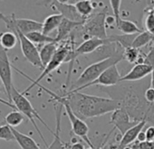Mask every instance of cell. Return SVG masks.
<instances>
[{"label": "cell", "instance_id": "14", "mask_svg": "<svg viewBox=\"0 0 154 149\" xmlns=\"http://www.w3.org/2000/svg\"><path fill=\"white\" fill-rule=\"evenodd\" d=\"M153 70L152 66H149L146 64H136L125 76H123L121 79L122 82H135L141 80L142 78H146L151 74Z\"/></svg>", "mask_w": 154, "mask_h": 149}, {"label": "cell", "instance_id": "1", "mask_svg": "<svg viewBox=\"0 0 154 149\" xmlns=\"http://www.w3.org/2000/svg\"><path fill=\"white\" fill-rule=\"evenodd\" d=\"M63 97L73 113L83 120L98 117L122 108L120 102L111 97L90 96L81 92H67Z\"/></svg>", "mask_w": 154, "mask_h": 149}, {"label": "cell", "instance_id": "11", "mask_svg": "<svg viewBox=\"0 0 154 149\" xmlns=\"http://www.w3.org/2000/svg\"><path fill=\"white\" fill-rule=\"evenodd\" d=\"M139 122H136L131 119L130 115L123 109L120 108L112 112L110 124L114 126V128H117L121 135H123L129 129L136 125Z\"/></svg>", "mask_w": 154, "mask_h": 149}, {"label": "cell", "instance_id": "24", "mask_svg": "<svg viewBox=\"0 0 154 149\" xmlns=\"http://www.w3.org/2000/svg\"><path fill=\"white\" fill-rule=\"evenodd\" d=\"M137 35H113L110 36L107 38V41L110 43H116L122 46L124 49L131 46L132 42Z\"/></svg>", "mask_w": 154, "mask_h": 149}, {"label": "cell", "instance_id": "38", "mask_svg": "<svg viewBox=\"0 0 154 149\" xmlns=\"http://www.w3.org/2000/svg\"><path fill=\"white\" fill-rule=\"evenodd\" d=\"M151 80H150V87L152 88H154V67H153V70L151 72Z\"/></svg>", "mask_w": 154, "mask_h": 149}, {"label": "cell", "instance_id": "36", "mask_svg": "<svg viewBox=\"0 0 154 149\" xmlns=\"http://www.w3.org/2000/svg\"><path fill=\"white\" fill-rule=\"evenodd\" d=\"M143 132L145 135V141H154V125L148 126Z\"/></svg>", "mask_w": 154, "mask_h": 149}, {"label": "cell", "instance_id": "19", "mask_svg": "<svg viewBox=\"0 0 154 149\" xmlns=\"http://www.w3.org/2000/svg\"><path fill=\"white\" fill-rule=\"evenodd\" d=\"M63 19V17L60 14H53L48 16L43 22L42 33L46 36H49V34H51L54 30L58 29Z\"/></svg>", "mask_w": 154, "mask_h": 149}, {"label": "cell", "instance_id": "37", "mask_svg": "<svg viewBox=\"0 0 154 149\" xmlns=\"http://www.w3.org/2000/svg\"><path fill=\"white\" fill-rule=\"evenodd\" d=\"M69 149H85V146L82 142L76 141V142L72 143V144L69 147Z\"/></svg>", "mask_w": 154, "mask_h": 149}, {"label": "cell", "instance_id": "2", "mask_svg": "<svg viewBox=\"0 0 154 149\" xmlns=\"http://www.w3.org/2000/svg\"><path fill=\"white\" fill-rule=\"evenodd\" d=\"M107 93H112V91H105ZM112 99L120 102L122 108H123L131 117L132 120L136 122H140L147 119L148 113L150 110V106L145 101L144 94L140 96L133 88L130 87L124 89V87L111 94Z\"/></svg>", "mask_w": 154, "mask_h": 149}, {"label": "cell", "instance_id": "5", "mask_svg": "<svg viewBox=\"0 0 154 149\" xmlns=\"http://www.w3.org/2000/svg\"><path fill=\"white\" fill-rule=\"evenodd\" d=\"M44 91H45L47 94H49L52 97L51 100L53 101H55V103H58V104H61L63 106V108L65 110V113L69 118V121L71 123V125H72V133L76 135V136H78L79 138H81L82 140H84L88 145L90 148H95L93 144V143L91 142L88 135H89V127L88 125H86V123L81 119L80 117L77 116L73 111L72 110V108L70 107V106L68 105V103L64 100L63 97V96H58L56 94H54V92H52L51 90L38 85Z\"/></svg>", "mask_w": 154, "mask_h": 149}, {"label": "cell", "instance_id": "15", "mask_svg": "<svg viewBox=\"0 0 154 149\" xmlns=\"http://www.w3.org/2000/svg\"><path fill=\"white\" fill-rule=\"evenodd\" d=\"M147 122H148V119H144V120L139 122L136 125H134L133 127L129 129L123 135H122V138L120 140L119 145L117 146V149H125L130 144L136 142L139 135L144 129Z\"/></svg>", "mask_w": 154, "mask_h": 149}, {"label": "cell", "instance_id": "27", "mask_svg": "<svg viewBox=\"0 0 154 149\" xmlns=\"http://www.w3.org/2000/svg\"><path fill=\"white\" fill-rule=\"evenodd\" d=\"M154 41V36L147 31H142L141 33L138 34L136 37L134 38L131 46L137 49H140V47L149 44L150 42Z\"/></svg>", "mask_w": 154, "mask_h": 149}, {"label": "cell", "instance_id": "26", "mask_svg": "<svg viewBox=\"0 0 154 149\" xmlns=\"http://www.w3.org/2000/svg\"><path fill=\"white\" fill-rule=\"evenodd\" d=\"M26 37L34 44H38V45H46L50 43H54L55 38L51 37L50 36H46L43 34L42 32H33L28 35H26Z\"/></svg>", "mask_w": 154, "mask_h": 149}, {"label": "cell", "instance_id": "17", "mask_svg": "<svg viewBox=\"0 0 154 149\" xmlns=\"http://www.w3.org/2000/svg\"><path fill=\"white\" fill-rule=\"evenodd\" d=\"M15 23L17 28L26 36L33 32H42L43 29V23L32 19L16 17Z\"/></svg>", "mask_w": 154, "mask_h": 149}, {"label": "cell", "instance_id": "4", "mask_svg": "<svg viewBox=\"0 0 154 149\" xmlns=\"http://www.w3.org/2000/svg\"><path fill=\"white\" fill-rule=\"evenodd\" d=\"M123 52H124V48L121 49L115 55H113L110 58H107V59H104V60L99 61V62H94L92 65H90L89 66H87L83 71V73L80 74L78 79L75 81V83L72 86V87L71 88V90H74V89L79 88L81 87L86 86V85L94 82V80H96L108 68H110L112 65H117L119 62L123 60Z\"/></svg>", "mask_w": 154, "mask_h": 149}, {"label": "cell", "instance_id": "12", "mask_svg": "<svg viewBox=\"0 0 154 149\" xmlns=\"http://www.w3.org/2000/svg\"><path fill=\"white\" fill-rule=\"evenodd\" d=\"M51 6L55 8L59 12V14L65 19L76 23H81L83 25L86 20V18H85L78 13L75 5H72L67 3L66 1H61L60 0V1H53Z\"/></svg>", "mask_w": 154, "mask_h": 149}, {"label": "cell", "instance_id": "31", "mask_svg": "<svg viewBox=\"0 0 154 149\" xmlns=\"http://www.w3.org/2000/svg\"><path fill=\"white\" fill-rule=\"evenodd\" d=\"M143 24H144L145 31L154 36V16L150 14L148 10H146V15L144 17Z\"/></svg>", "mask_w": 154, "mask_h": 149}, {"label": "cell", "instance_id": "18", "mask_svg": "<svg viewBox=\"0 0 154 149\" xmlns=\"http://www.w3.org/2000/svg\"><path fill=\"white\" fill-rule=\"evenodd\" d=\"M84 26L81 23H76V22H72L70 21L68 19L63 18L62 23L60 24L58 29H57V35L54 37L56 43L61 42L63 39H66L69 36H71L72 32L73 31V29H75L76 27Z\"/></svg>", "mask_w": 154, "mask_h": 149}, {"label": "cell", "instance_id": "7", "mask_svg": "<svg viewBox=\"0 0 154 149\" xmlns=\"http://www.w3.org/2000/svg\"><path fill=\"white\" fill-rule=\"evenodd\" d=\"M11 97H12V102L15 105L16 110H18L19 112H21L25 116H26L28 118V120L32 123V125H34V127L35 128V130L37 131L38 135H40V137L42 138L43 142L45 143V144L48 147V144L45 141V138L44 137L43 134L41 133L38 125H36L35 120H39L52 134L54 133V131L46 125V123L41 118V116H39V114L37 113V111L34 108V106H32L31 102L25 97V95H23L22 93L18 92V90L15 87V86H13L12 87V92H11Z\"/></svg>", "mask_w": 154, "mask_h": 149}, {"label": "cell", "instance_id": "20", "mask_svg": "<svg viewBox=\"0 0 154 149\" xmlns=\"http://www.w3.org/2000/svg\"><path fill=\"white\" fill-rule=\"evenodd\" d=\"M58 43H50L44 45L42 48L39 50V55H40V60L42 62V65L45 68L48 65V63L52 60L54 55H55L57 49H58Z\"/></svg>", "mask_w": 154, "mask_h": 149}, {"label": "cell", "instance_id": "22", "mask_svg": "<svg viewBox=\"0 0 154 149\" xmlns=\"http://www.w3.org/2000/svg\"><path fill=\"white\" fill-rule=\"evenodd\" d=\"M116 27L124 35H138L142 32V30L134 22L122 18L117 22Z\"/></svg>", "mask_w": 154, "mask_h": 149}, {"label": "cell", "instance_id": "35", "mask_svg": "<svg viewBox=\"0 0 154 149\" xmlns=\"http://www.w3.org/2000/svg\"><path fill=\"white\" fill-rule=\"evenodd\" d=\"M144 99L149 105H152L154 103V88L149 87L147 89H145Z\"/></svg>", "mask_w": 154, "mask_h": 149}, {"label": "cell", "instance_id": "21", "mask_svg": "<svg viewBox=\"0 0 154 149\" xmlns=\"http://www.w3.org/2000/svg\"><path fill=\"white\" fill-rule=\"evenodd\" d=\"M12 130L16 136V141L22 149H41L37 143L29 135L17 131L16 128H12Z\"/></svg>", "mask_w": 154, "mask_h": 149}, {"label": "cell", "instance_id": "8", "mask_svg": "<svg viewBox=\"0 0 154 149\" xmlns=\"http://www.w3.org/2000/svg\"><path fill=\"white\" fill-rule=\"evenodd\" d=\"M106 8L87 17L83 26L85 35H86L88 38L96 37L103 40L107 39L108 36L106 32Z\"/></svg>", "mask_w": 154, "mask_h": 149}, {"label": "cell", "instance_id": "34", "mask_svg": "<svg viewBox=\"0 0 154 149\" xmlns=\"http://www.w3.org/2000/svg\"><path fill=\"white\" fill-rule=\"evenodd\" d=\"M143 64H146L149 66L154 67V42H153V46H152L151 49L145 55V57L143 59Z\"/></svg>", "mask_w": 154, "mask_h": 149}, {"label": "cell", "instance_id": "6", "mask_svg": "<svg viewBox=\"0 0 154 149\" xmlns=\"http://www.w3.org/2000/svg\"><path fill=\"white\" fill-rule=\"evenodd\" d=\"M74 50H75V48H74V46H73V39H72V36H71V42H70V44H69V43H66V45H63V46H61L58 47V49H57L55 55H54V57L52 58V60L48 63V65H47L46 66H45V68L43 69V72L40 74V76H39L35 80H33L32 78H30L29 77H27L26 74H24L22 71L18 70L17 67L14 66V68H15L17 72H19L20 74H22L25 78H28L30 81H32V84H31L26 90H24V91L22 92V94H23V95H26V94L28 93L34 87L38 86L39 83L41 82V80H43L45 77H47L48 74H50L53 71H54L56 68H58L63 63H65V62H66V59H67V57H68V55H69V54L72 53V52H73Z\"/></svg>", "mask_w": 154, "mask_h": 149}, {"label": "cell", "instance_id": "32", "mask_svg": "<svg viewBox=\"0 0 154 149\" xmlns=\"http://www.w3.org/2000/svg\"><path fill=\"white\" fill-rule=\"evenodd\" d=\"M130 147H131V149H154V141H151V142L136 141L133 144H131V145Z\"/></svg>", "mask_w": 154, "mask_h": 149}, {"label": "cell", "instance_id": "25", "mask_svg": "<svg viewBox=\"0 0 154 149\" xmlns=\"http://www.w3.org/2000/svg\"><path fill=\"white\" fill-rule=\"evenodd\" d=\"M75 8L78 13L85 18L92 16L94 10V3L90 0H78V2L75 4Z\"/></svg>", "mask_w": 154, "mask_h": 149}, {"label": "cell", "instance_id": "16", "mask_svg": "<svg viewBox=\"0 0 154 149\" xmlns=\"http://www.w3.org/2000/svg\"><path fill=\"white\" fill-rule=\"evenodd\" d=\"M57 105L54 106L55 108V116H56V125L55 131L52 134L54 135V140L50 145H48L47 149H67V144L63 142L60 136L61 132V121H62V112L63 109V106L56 103Z\"/></svg>", "mask_w": 154, "mask_h": 149}, {"label": "cell", "instance_id": "13", "mask_svg": "<svg viewBox=\"0 0 154 149\" xmlns=\"http://www.w3.org/2000/svg\"><path fill=\"white\" fill-rule=\"evenodd\" d=\"M106 42H107L106 39L103 40V39L96 38V37L87 38L81 45H79L75 48V50L73 52V55H72V61H74L77 57L80 56V55H91L95 50H97L100 46L106 44Z\"/></svg>", "mask_w": 154, "mask_h": 149}, {"label": "cell", "instance_id": "30", "mask_svg": "<svg viewBox=\"0 0 154 149\" xmlns=\"http://www.w3.org/2000/svg\"><path fill=\"white\" fill-rule=\"evenodd\" d=\"M0 139L8 142L16 141V136L11 126L8 125H3L0 126Z\"/></svg>", "mask_w": 154, "mask_h": 149}, {"label": "cell", "instance_id": "10", "mask_svg": "<svg viewBox=\"0 0 154 149\" xmlns=\"http://www.w3.org/2000/svg\"><path fill=\"white\" fill-rule=\"evenodd\" d=\"M122 78V77L121 76V74L117 68V65H112L110 68H108L106 71H104L94 82H92L86 86L81 87L79 88H76L74 90H71L69 92H81V90L90 87L92 86H101V87H112L117 86L119 83H121Z\"/></svg>", "mask_w": 154, "mask_h": 149}, {"label": "cell", "instance_id": "9", "mask_svg": "<svg viewBox=\"0 0 154 149\" xmlns=\"http://www.w3.org/2000/svg\"><path fill=\"white\" fill-rule=\"evenodd\" d=\"M0 80H1L9 102H12L11 92L13 84L12 78V65L9 61L8 51L0 45Z\"/></svg>", "mask_w": 154, "mask_h": 149}, {"label": "cell", "instance_id": "40", "mask_svg": "<svg viewBox=\"0 0 154 149\" xmlns=\"http://www.w3.org/2000/svg\"><path fill=\"white\" fill-rule=\"evenodd\" d=\"M1 125H2V123H1V121H0V126H1Z\"/></svg>", "mask_w": 154, "mask_h": 149}, {"label": "cell", "instance_id": "39", "mask_svg": "<svg viewBox=\"0 0 154 149\" xmlns=\"http://www.w3.org/2000/svg\"><path fill=\"white\" fill-rule=\"evenodd\" d=\"M150 14H152L153 16H154V5H153V7L151 8H149V9H147Z\"/></svg>", "mask_w": 154, "mask_h": 149}, {"label": "cell", "instance_id": "29", "mask_svg": "<svg viewBox=\"0 0 154 149\" xmlns=\"http://www.w3.org/2000/svg\"><path fill=\"white\" fill-rule=\"evenodd\" d=\"M5 120L7 125H8L12 128H16L17 126L20 125L24 122L25 116L18 110H14L7 115Z\"/></svg>", "mask_w": 154, "mask_h": 149}, {"label": "cell", "instance_id": "28", "mask_svg": "<svg viewBox=\"0 0 154 149\" xmlns=\"http://www.w3.org/2000/svg\"><path fill=\"white\" fill-rule=\"evenodd\" d=\"M123 59L129 62L130 64H141L143 63V59L140 58V52L139 49L134 48L132 46L127 47L123 52Z\"/></svg>", "mask_w": 154, "mask_h": 149}, {"label": "cell", "instance_id": "23", "mask_svg": "<svg viewBox=\"0 0 154 149\" xmlns=\"http://www.w3.org/2000/svg\"><path fill=\"white\" fill-rule=\"evenodd\" d=\"M18 42V38L14 32H4L0 36V45L7 51L14 48Z\"/></svg>", "mask_w": 154, "mask_h": 149}, {"label": "cell", "instance_id": "3", "mask_svg": "<svg viewBox=\"0 0 154 149\" xmlns=\"http://www.w3.org/2000/svg\"><path fill=\"white\" fill-rule=\"evenodd\" d=\"M15 18L16 17H15L14 14H12L10 16H6V15H4L2 13H0V19L5 22V24L7 25V27L11 32H14L17 35V36L18 38V41L20 42L23 55L25 56L26 61H28L31 65H33L35 67L44 69V66H43L42 62L40 60L39 50L37 49L34 43H32L26 37V36L24 35L17 28V25L15 23Z\"/></svg>", "mask_w": 154, "mask_h": 149}, {"label": "cell", "instance_id": "33", "mask_svg": "<svg viewBox=\"0 0 154 149\" xmlns=\"http://www.w3.org/2000/svg\"><path fill=\"white\" fill-rule=\"evenodd\" d=\"M122 5V1L121 0H111L110 1V6L112 9L113 12V17L116 20V24L117 22L121 19V16H120V8Z\"/></svg>", "mask_w": 154, "mask_h": 149}]
</instances>
